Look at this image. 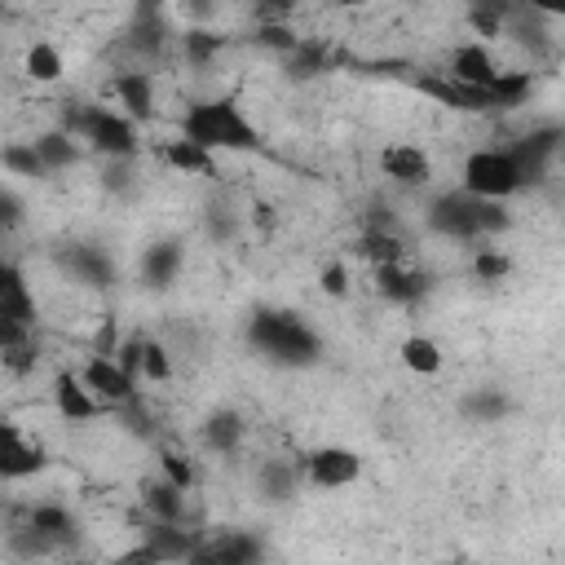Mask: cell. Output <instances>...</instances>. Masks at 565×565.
<instances>
[{"instance_id":"cell-14","label":"cell","mask_w":565,"mask_h":565,"mask_svg":"<svg viewBox=\"0 0 565 565\" xmlns=\"http://www.w3.org/2000/svg\"><path fill=\"white\" fill-rule=\"evenodd\" d=\"M380 172H384L393 185H402V190H419V185L433 181V159H428L424 146L393 141V146L380 150Z\"/></svg>"},{"instance_id":"cell-28","label":"cell","mask_w":565,"mask_h":565,"mask_svg":"<svg viewBox=\"0 0 565 565\" xmlns=\"http://www.w3.org/2000/svg\"><path fill=\"white\" fill-rule=\"evenodd\" d=\"M530 88H534V71H494V79L486 84V102L490 110H516L525 106Z\"/></svg>"},{"instance_id":"cell-49","label":"cell","mask_w":565,"mask_h":565,"mask_svg":"<svg viewBox=\"0 0 565 565\" xmlns=\"http://www.w3.org/2000/svg\"><path fill=\"white\" fill-rule=\"evenodd\" d=\"M362 230H397V212L384 207V203H371L366 216H362ZM402 234V230H397Z\"/></svg>"},{"instance_id":"cell-21","label":"cell","mask_w":565,"mask_h":565,"mask_svg":"<svg viewBox=\"0 0 565 565\" xmlns=\"http://www.w3.org/2000/svg\"><path fill=\"white\" fill-rule=\"evenodd\" d=\"M552 18H543V13H534V9H525L521 0H516V9L503 18V35H512V44L516 49H530L534 57H543V53H552L556 49V40H552V26H547Z\"/></svg>"},{"instance_id":"cell-6","label":"cell","mask_w":565,"mask_h":565,"mask_svg":"<svg viewBox=\"0 0 565 565\" xmlns=\"http://www.w3.org/2000/svg\"><path fill=\"white\" fill-rule=\"evenodd\" d=\"M199 539H203V530H190L185 521H146V530H141V543L137 547H128L119 561H190L194 556V547H199Z\"/></svg>"},{"instance_id":"cell-30","label":"cell","mask_w":565,"mask_h":565,"mask_svg":"<svg viewBox=\"0 0 565 565\" xmlns=\"http://www.w3.org/2000/svg\"><path fill=\"white\" fill-rule=\"evenodd\" d=\"M159 159L168 168H177V172H212L216 177V154L203 150V146H194V141H185L181 132L168 137V141H159Z\"/></svg>"},{"instance_id":"cell-31","label":"cell","mask_w":565,"mask_h":565,"mask_svg":"<svg viewBox=\"0 0 565 565\" xmlns=\"http://www.w3.org/2000/svg\"><path fill=\"white\" fill-rule=\"evenodd\" d=\"M397 358H402V366L415 371V375H441V366H446L441 344H437L433 335H419V331L397 344Z\"/></svg>"},{"instance_id":"cell-17","label":"cell","mask_w":565,"mask_h":565,"mask_svg":"<svg viewBox=\"0 0 565 565\" xmlns=\"http://www.w3.org/2000/svg\"><path fill=\"white\" fill-rule=\"evenodd\" d=\"M185 269V243L181 238H154L141 252V282L150 291H168Z\"/></svg>"},{"instance_id":"cell-39","label":"cell","mask_w":565,"mask_h":565,"mask_svg":"<svg viewBox=\"0 0 565 565\" xmlns=\"http://www.w3.org/2000/svg\"><path fill=\"white\" fill-rule=\"evenodd\" d=\"M296 40H300V31H296L291 22H256V31H252V44H260V49L274 53V57L291 53Z\"/></svg>"},{"instance_id":"cell-25","label":"cell","mask_w":565,"mask_h":565,"mask_svg":"<svg viewBox=\"0 0 565 565\" xmlns=\"http://www.w3.org/2000/svg\"><path fill=\"white\" fill-rule=\"evenodd\" d=\"M296 490H300V468L296 463H287L278 455L260 459V468H256V494L265 503H287V499H296Z\"/></svg>"},{"instance_id":"cell-37","label":"cell","mask_w":565,"mask_h":565,"mask_svg":"<svg viewBox=\"0 0 565 565\" xmlns=\"http://www.w3.org/2000/svg\"><path fill=\"white\" fill-rule=\"evenodd\" d=\"M137 371H141V380L163 384V380H172V353L154 335H137Z\"/></svg>"},{"instance_id":"cell-44","label":"cell","mask_w":565,"mask_h":565,"mask_svg":"<svg viewBox=\"0 0 565 565\" xmlns=\"http://www.w3.org/2000/svg\"><path fill=\"white\" fill-rule=\"evenodd\" d=\"M318 287H322L331 300H344V296H349V265H344V260H327L322 274H318Z\"/></svg>"},{"instance_id":"cell-50","label":"cell","mask_w":565,"mask_h":565,"mask_svg":"<svg viewBox=\"0 0 565 565\" xmlns=\"http://www.w3.org/2000/svg\"><path fill=\"white\" fill-rule=\"evenodd\" d=\"M119 349V331H115V318H106L102 327H97V340H93V353H115Z\"/></svg>"},{"instance_id":"cell-53","label":"cell","mask_w":565,"mask_h":565,"mask_svg":"<svg viewBox=\"0 0 565 565\" xmlns=\"http://www.w3.org/2000/svg\"><path fill=\"white\" fill-rule=\"evenodd\" d=\"M331 4H340V9H358V4H366V0H331Z\"/></svg>"},{"instance_id":"cell-26","label":"cell","mask_w":565,"mask_h":565,"mask_svg":"<svg viewBox=\"0 0 565 565\" xmlns=\"http://www.w3.org/2000/svg\"><path fill=\"white\" fill-rule=\"evenodd\" d=\"M26 525L44 530V534L57 543V552H66V547L79 543V521H75L71 508H62V503H35V508H26Z\"/></svg>"},{"instance_id":"cell-27","label":"cell","mask_w":565,"mask_h":565,"mask_svg":"<svg viewBox=\"0 0 565 565\" xmlns=\"http://www.w3.org/2000/svg\"><path fill=\"white\" fill-rule=\"evenodd\" d=\"M141 508L154 521H185V490L172 486L168 477H154L141 486Z\"/></svg>"},{"instance_id":"cell-33","label":"cell","mask_w":565,"mask_h":565,"mask_svg":"<svg viewBox=\"0 0 565 565\" xmlns=\"http://www.w3.org/2000/svg\"><path fill=\"white\" fill-rule=\"evenodd\" d=\"M353 252L371 265H388V260H406V238L397 230H362Z\"/></svg>"},{"instance_id":"cell-13","label":"cell","mask_w":565,"mask_h":565,"mask_svg":"<svg viewBox=\"0 0 565 565\" xmlns=\"http://www.w3.org/2000/svg\"><path fill=\"white\" fill-rule=\"evenodd\" d=\"M49 468L40 441H31L13 419H0V481H26Z\"/></svg>"},{"instance_id":"cell-45","label":"cell","mask_w":565,"mask_h":565,"mask_svg":"<svg viewBox=\"0 0 565 565\" xmlns=\"http://www.w3.org/2000/svg\"><path fill=\"white\" fill-rule=\"evenodd\" d=\"M159 477H168V481L181 486V490L194 486V468H190V459H185V455H172V450L159 455Z\"/></svg>"},{"instance_id":"cell-54","label":"cell","mask_w":565,"mask_h":565,"mask_svg":"<svg viewBox=\"0 0 565 565\" xmlns=\"http://www.w3.org/2000/svg\"><path fill=\"white\" fill-rule=\"evenodd\" d=\"M0 4H4V0H0Z\"/></svg>"},{"instance_id":"cell-42","label":"cell","mask_w":565,"mask_h":565,"mask_svg":"<svg viewBox=\"0 0 565 565\" xmlns=\"http://www.w3.org/2000/svg\"><path fill=\"white\" fill-rule=\"evenodd\" d=\"M115 415L124 419V428H128L132 437H154V415H150V406L141 402V393L128 397L124 406H115Z\"/></svg>"},{"instance_id":"cell-52","label":"cell","mask_w":565,"mask_h":565,"mask_svg":"<svg viewBox=\"0 0 565 565\" xmlns=\"http://www.w3.org/2000/svg\"><path fill=\"white\" fill-rule=\"evenodd\" d=\"M525 9H534V13H543V18H565V0H521Z\"/></svg>"},{"instance_id":"cell-1","label":"cell","mask_w":565,"mask_h":565,"mask_svg":"<svg viewBox=\"0 0 565 565\" xmlns=\"http://www.w3.org/2000/svg\"><path fill=\"white\" fill-rule=\"evenodd\" d=\"M247 344L265 362L287 366V371L318 366V358H322V335L296 309H278V305L252 309V318H247Z\"/></svg>"},{"instance_id":"cell-40","label":"cell","mask_w":565,"mask_h":565,"mask_svg":"<svg viewBox=\"0 0 565 565\" xmlns=\"http://www.w3.org/2000/svg\"><path fill=\"white\" fill-rule=\"evenodd\" d=\"M9 552L13 556H26V561H35V556H53L57 552V543L44 534V530H35V525H18V530H9Z\"/></svg>"},{"instance_id":"cell-20","label":"cell","mask_w":565,"mask_h":565,"mask_svg":"<svg viewBox=\"0 0 565 565\" xmlns=\"http://www.w3.org/2000/svg\"><path fill=\"white\" fill-rule=\"evenodd\" d=\"M0 318L26 322V327H35V318H40L22 265H13V260H4V256H0Z\"/></svg>"},{"instance_id":"cell-22","label":"cell","mask_w":565,"mask_h":565,"mask_svg":"<svg viewBox=\"0 0 565 565\" xmlns=\"http://www.w3.org/2000/svg\"><path fill=\"white\" fill-rule=\"evenodd\" d=\"M278 62H282V75H287L291 84H305V79H318V75H327V71H331V44L300 35V40H296V49H291V53H282Z\"/></svg>"},{"instance_id":"cell-47","label":"cell","mask_w":565,"mask_h":565,"mask_svg":"<svg viewBox=\"0 0 565 565\" xmlns=\"http://www.w3.org/2000/svg\"><path fill=\"white\" fill-rule=\"evenodd\" d=\"M296 9H300V0H252L256 22H291Z\"/></svg>"},{"instance_id":"cell-29","label":"cell","mask_w":565,"mask_h":565,"mask_svg":"<svg viewBox=\"0 0 565 565\" xmlns=\"http://www.w3.org/2000/svg\"><path fill=\"white\" fill-rule=\"evenodd\" d=\"M459 411H463V419H472V424H499V419L512 415V397H508L503 388L486 384V388L463 393V397H459Z\"/></svg>"},{"instance_id":"cell-2","label":"cell","mask_w":565,"mask_h":565,"mask_svg":"<svg viewBox=\"0 0 565 565\" xmlns=\"http://www.w3.org/2000/svg\"><path fill=\"white\" fill-rule=\"evenodd\" d=\"M177 132L212 154L221 150H260V128L247 119V110L238 106V97H203V102H190L177 119Z\"/></svg>"},{"instance_id":"cell-9","label":"cell","mask_w":565,"mask_h":565,"mask_svg":"<svg viewBox=\"0 0 565 565\" xmlns=\"http://www.w3.org/2000/svg\"><path fill=\"white\" fill-rule=\"evenodd\" d=\"M53 260H57V269H62L71 282H79V287H88V291H106V287H115V278H119L110 252L97 247V243H62V247L53 252Z\"/></svg>"},{"instance_id":"cell-35","label":"cell","mask_w":565,"mask_h":565,"mask_svg":"<svg viewBox=\"0 0 565 565\" xmlns=\"http://www.w3.org/2000/svg\"><path fill=\"white\" fill-rule=\"evenodd\" d=\"M516 9V0H468L463 18L481 40H499L503 35V18Z\"/></svg>"},{"instance_id":"cell-36","label":"cell","mask_w":565,"mask_h":565,"mask_svg":"<svg viewBox=\"0 0 565 565\" xmlns=\"http://www.w3.org/2000/svg\"><path fill=\"white\" fill-rule=\"evenodd\" d=\"M0 168H4L9 177H22V181H44V177H53V172L44 168V159L35 154L31 141H9V146H0Z\"/></svg>"},{"instance_id":"cell-38","label":"cell","mask_w":565,"mask_h":565,"mask_svg":"<svg viewBox=\"0 0 565 565\" xmlns=\"http://www.w3.org/2000/svg\"><path fill=\"white\" fill-rule=\"evenodd\" d=\"M508 274H512V256H508V252H499V247H472V278H477V282L494 287V282H503Z\"/></svg>"},{"instance_id":"cell-3","label":"cell","mask_w":565,"mask_h":565,"mask_svg":"<svg viewBox=\"0 0 565 565\" xmlns=\"http://www.w3.org/2000/svg\"><path fill=\"white\" fill-rule=\"evenodd\" d=\"M428 230L441 234V238H455V243H486V238H499L512 230V212L503 199H477L468 190H446L428 203L424 212Z\"/></svg>"},{"instance_id":"cell-11","label":"cell","mask_w":565,"mask_h":565,"mask_svg":"<svg viewBox=\"0 0 565 565\" xmlns=\"http://www.w3.org/2000/svg\"><path fill=\"white\" fill-rule=\"evenodd\" d=\"M411 84H415L424 97H433L437 106H446V110H459V115H486V110H490L486 88L463 84V79H455L450 71H419V75H411Z\"/></svg>"},{"instance_id":"cell-32","label":"cell","mask_w":565,"mask_h":565,"mask_svg":"<svg viewBox=\"0 0 565 565\" xmlns=\"http://www.w3.org/2000/svg\"><path fill=\"white\" fill-rule=\"evenodd\" d=\"M31 146H35V154L44 159V168H49V172L75 168V163H79V154H84V150H79V141H75L66 128H49V132H40Z\"/></svg>"},{"instance_id":"cell-4","label":"cell","mask_w":565,"mask_h":565,"mask_svg":"<svg viewBox=\"0 0 565 565\" xmlns=\"http://www.w3.org/2000/svg\"><path fill=\"white\" fill-rule=\"evenodd\" d=\"M172 18H168V0H137L132 4V18L124 26V49L137 57V66H150L159 62L168 49H172Z\"/></svg>"},{"instance_id":"cell-23","label":"cell","mask_w":565,"mask_h":565,"mask_svg":"<svg viewBox=\"0 0 565 565\" xmlns=\"http://www.w3.org/2000/svg\"><path fill=\"white\" fill-rule=\"evenodd\" d=\"M446 71L455 75V79H463V84H477V88H486L490 79H494V53H490V44L486 40H468V44H459L455 53H450V62H446Z\"/></svg>"},{"instance_id":"cell-48","label":"cell","mask_w":565,"mask_h":565,"mask_svg":"<svg viewBox=\"0 0 565 565\" xmlns=\"http://www.w3.org/2000/svg\"><path fill=\"white\" fill-rule=\"evenodd\" d=\"M207 234H212L216 243H230V238L238 234V216H234L230 207H207Z\"/></svg>"},{"instance_id":"cell-15","label":"cell","mask_w":565,"mask_h":565,"mask_svg":"<svg viewBox=\"0 0 565 565\" xmlns=\"http://www.w3.org/2000/svg\"><path fill=\"white\" fill-rule=\"evenodd\" d=\"M375 274V291L388 305H419L433 291V278L424 269H411L406 260H388V265H371Z\"/></svg>"},{"instance_id":"cell-10","label":"cell","mask_w":565,"mask_h":565,"mask_svg":"<svg viewBox=\"0 0 565 565\" xmlns=\"http://www.w3.org/2000/svg\"><path fill=\"white\" fill-rule=\"evenodd\" d=\"M265 543L252 534V530H216V534H203L190 565H256L265 561Z\"/></svg>"},{"instance_id":"cell-24","label":"cell","mask_w":565,"mask_h":565,"mask_svg":"<svg viewBox=\"0 0 565 565\" xmlns=\"http://www.w3.org/2000/svg\"><path fill=\"white\" fill-rule=\"evenodd\" d=\"M225 44H230V40H225L216 26H203V22H190L185 31H177V49H181L185 66H194V71H207V66L221 57Z\"/></svg>"},{"instance_id":"cell-19","label":"cell","mask_w":565,"mask_h":565,"mask_svg":"<svg viewBox=\"0 0 565 565\" xmlns=\"http://www.w3.org/2000/svg\"><path fill=\"white\" fill-rule=\"evenodd\" d=\"M199 437H203V446L212 450V455H238L243 450V437H247V419L234 411V406H216V411H207L203 415V424H199Z\"/></svg>"},{"instance_id":"cell-7","label":"cell","mask_w":565,"mask_h":565,"mask_svg":"<svg viewBox=\"0 0 565 565\" xmlns=\"http://www.w3.org/2000/svg\"><path fill=\"white\" fill-rule=\"evenodd\" d=\"M561 146H565V128H561V124L530 128L516 146H508V154H512V163H516V172H521V185H525V190H530V185H539V181L552 172V163H556Z\"/></svg>"},{"instance_id":"cell-46","label":"cell","mask_w":565,"mask_h":565,"mask_svg":"<svg viewBox=\"0 0 565 565\" xmlns=\"http://www.w3.org/2000/svg\"><path fill=\"white\" fill-rule=\"evenodd\" d=\"M22 344H35V327L26 322H13V318H0V358L22 349Z\"/></svg>"},{"instance_id":"cell-41","label":"cell","mask_w":565,"mask_h":565,"mask_svg":"<svg viewBox=\"0 0 565 565\" xmlns=\"http://www.w3.org/2000/svg\"><path fill=\"white\" fill-rule=\"evenodd\" d=\"M102 185H106V194H132L137 159H102Z\"/></svg>"},{"instance_id":"cell-51","label":"cell","mask_w":565,"mask_h":565,"mask_svg":"<svg viewBox=\"0 0 565 565\" xmlns=\"http://www.w3.org/2000/svg\"><path fill=\"white\" fill-rule=\"evenodd\" d=\"M181 9H185V13L194 18V22H203V26H212V18H216V9H221V0H185Z\"/></svg>"},{"instance_id":"cell-43","label":"cell","mask_w":565,"mask_h":565,"mask_svg":"<svg viewBox=\"0 0 565 565\" xmlns=\"http://www.w3.org/2000/svg\"><path fill=\"white\" fill-rule=\"evenodd\" d=\"M22 221H26V203H22V194H18L13 185H0V234L22 230Z\"/></svg>"},{"instance_id":"cell-12","label":"cell","mask_w":565,"mask_h":565,"mask_svg":"<svg viewBox=\"0 0 565 565\" xmlns=\"http://www.w3.org/2000/svg\"><path fill=\"white\" fill-rule=\"evenodd\" d=\"M79 380L88 384V393L102 402V411H115V406H124L128 397H137L141 393V380H132L115 358H106V353H93L88 362H84V371H79Z\"/></svg>"},{"instance_id":"cell-8","label":"cell","mask_w":565,"mask_h":565,"mask_svg":"<svg viewBox=\"0 0 565 565\" xmlns=\"http://www.w3.org/2000/svg\"><path fill=\"white\" fill-rule=\"evenodd\" d=\"M300 477L309 486H318V490H344V486H353L362 477V455L349 450V446H335V441L313 446L300 459Z\"/></svg>"},{"instance_id":"cell-16","label":"cell","mask_w":565,"mask_h":565,"mask_svg":"<svg viewBox=\"0 0 565 565\" xmlns=\"http://www.w3.org/2000/svg\"><path fill=\"white\" fill-rule=\"evenodd\" d=\"M110 88H115V102H119V110H124L132 124H146V119H154V106H159V88H154V75H150L146 66H128V71H119Z\"/></svg>"},{"instance_id":"cell-18","label":"cell","mask_w":565,"mask_h":565,"mask_svg":"<svg viewBox=\"0 0 565 565\" xmlns=\"http://www.w3.org/2000/svg\"><path fill=\"white\" fill-rule=\"evenodd\" d=\"M53 406L66 424H88L102 415V402L88 393V384L79 380V371H57L53 375Z\"/></svg>"},{"instance_id":"cell-34","label":"cell","mask_w":565,"mask_h":565,"mask_svg":"<svg viewBox=\"0 0 565 565\" xmlns=\"http://www.w3.org/2000/svg\"><path fill=\"white\" fill-rule=\"evenodd\" d=\"M62 71H66L62 49H57V44H49V40H35V44L22 53V75H26V79H35V84H57V79H62Z\"/></svg>"},{"instance_id":"cell-5","label":"cell","mask_w":565,"mask_h":565,"mask_svg":"<svg viewBox=\"0 0 565 565\" xmlns=\"http://www.w3.org/2000/svg\"><path fill=\"white\" fill-rule=\"evenodd\" d=\"M459 190H468V194H477V199H503V203H508V199L521 194L525 185H521V172H516L512 154L486 146V150H472V154L463 159V181H459Z\"/></svg>"}]
</instances>
